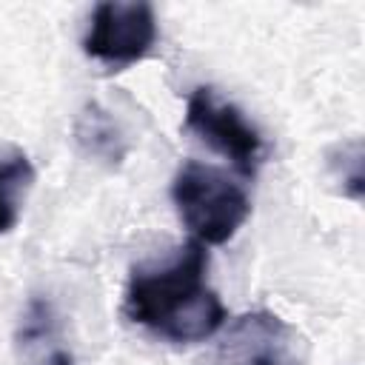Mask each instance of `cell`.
I'll return each mask as SVG.
<instances>
[{"label": "cell", "instance_id": "277c9868", "mask_svg": "<svg viewBox=\"0 0 365 365\" xmlns=\"http://www.w3.org/2000/svg\"><path fill=\"white\" fill-rule=\"evenodd\" d=\"M157 43L154 9L143 0L97 3L83 37V51L106 66H131L143 60Z\"/></svg>", "mask_w": 365, "mask_h": 365}, {"label": "cell", "instance_id": "5b68a950", "mask_svg": "<svg viewBox=\"0 0 365 365\" xmlns=\"http://www.w3.org/2000/svg\"><path fill=\"white\" fill-rule=\"evenodd\" d=\"M299 334L277 314L259 308L228 325L217 365H302Z\"/></svg>", "mask_w": 365, "mask_h": 365}, {"label": "cell", "instance_id": "8992f818", "mask_svg": "<svg viewBox=\"0 0 365 365\" xmlns=\"http://www.w3.org/2000/svg\"><path fill=\"white\" fill-rule=\"evenodd\" d=\"M34 182V165L17 145L0 148V234H9L17 220L23 200Z\"/></svg>", "mask_w": 365, "mask_h": 365}, {"label": "cell", "instance_id": "7a4b0ae2", "mask_svg": "<svg viewBox=\"0 0 365 365\" xmlns=\"http://www.w3.org/2000/svg\"><path fill=\"white\" fill-rule=\"evenodd\" d=\"M171 200L182 225L202 245L228 242L251 214L248 191L225 171L188 160L171 182Z\"/></svg>", "mask_w": 365, "mask_h": 365}, {"label": "cell", "instance_id": "3957f363", "mask_svg": "<svg viewBox=\"0 0 365 365\" xmlns=\"http://www.w3.org/2000/svg\"><path fill=\"white\" fill-rule=\"evenodd\" d=\"M185 128L211 151L222 154L240 174L254 177L268 145L259 128L211 86H197L185 100Z\"/></svg>", "mask_w": 365, "mask_h": 365}, {"label": "cell", "instance_id": "ba28073f", "mask_svg": "<svg viewBox=\"0 0 365 365\" xmlns=\"http://www.w3.org/2000/svg\"><path fill=\"white\" fill-rule=\"evenodd\" d=\"M43 365H74V356H71L68 351L57 348V351H51V354L46 356V362H43Z\"/></svg>", "mask_w": 365, "mask_h": 365}, {"label": "cell", "instance_id": "6da1fadb", "mask_svg": "<svg viewBox=\"0 0 365 365\" xmlns=\"http://www.w3.org/2000/svg\"><path fill=\"white\" fill-rule=\"evenodd\" d=\"M123 314L174 345H194L214 336L228 311L208 285V251L191 240L165 262L137 265L125 285Z\"/></svg>", "mask_w": 365, "mask_h": 365}, {"label": "cell", "instance_id": "52a82bcc", "mask_svg": "<svg viewBox=\"0 0 365 365\" xmlns=\"http://www.w3.org/2000/svg\"><path fill=\"white\" fill-rule=\"evenodd\" d=\"M74 137L86 154H91L108 165H117L125 157V137H123L120 125L97 103H88L80 111L77 125H74Z\"/></svg>", "mask_w": 365, "mask_h": 365}]
</instances>
